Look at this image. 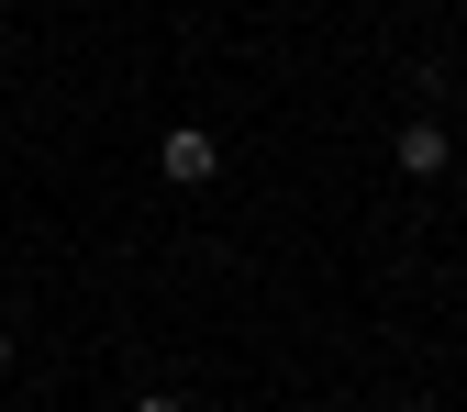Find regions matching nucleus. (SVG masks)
Wrapping results in <instances>:
<instances>
[{
    "label": "nucleus",
    "instance_id": "nucleus-1",
    "mask_svg": "<svg viewBox=\"0 0 467 412\" xmlns=\"http://www.w3.org/2000/svg\"><path fill=\"white\" fill-rule=\"evenodd\" d=\"M212 167H223V156H212V134H167V179H179V190H201Z\"/></svg>",
    "mask_w": 467,
    "mask_h": 412
},
{
    "label": "nucleus",
    "instance_id": "nucleus-5",
    "mask_svg": "<svg viewBox=\"0 0 467 412\" xmlns=\"http://www.w3.org/2000/svg\"><path fill=\"white\" fill-rule=\"evenodd\" d=\"M0 45H12V12H0Z\"/></svg>",
    "mask_w": 467,
    "mask_h": 412
},
{
    "label": "nucleus",
    "instance_id": "nucleus-4",
    "mask_svg": "<svg viewBox=\"0 0 467 412\" xmlns=\"http://www.w3.org/2000/svg\"><path fill=\"white\" fill-rule=\"evenodd\" d=\"M0 368H12V334H0Z\"/></svg>",
    "mask_w": 467,
    "mask_h": 412
},
{
    "label": "nucleus",
    "instance_id": "nucleus-3",
    "mask_svg": "<svg viewBox=\"0 0 467 412\" xmlns=\"http://www.w3.org/2000/svg\"><path fill=\"white\" fill-rule=\"evenodd\" d=\"M134 412H179V401H167V390H145V401H134Z\"/></svg>",
    "mask_w": 467,
    "mask_h": 412
},
{
    "label": "nucleus",
    "instance_id": "nucleus-2",
    "mask_svg": "<svg viewBox=\"0 0 467 412\" xmlns=\"http://www.w3.org/2000/svg\"><path fill=\"white\" fill-rule=\"evenodd\" d=\"M400 167H412V179H434V167H445V134H434V123H400Z\"/></svg>",
    "mask_w": 467,
    "mask_h": 412
}]
</instances>
